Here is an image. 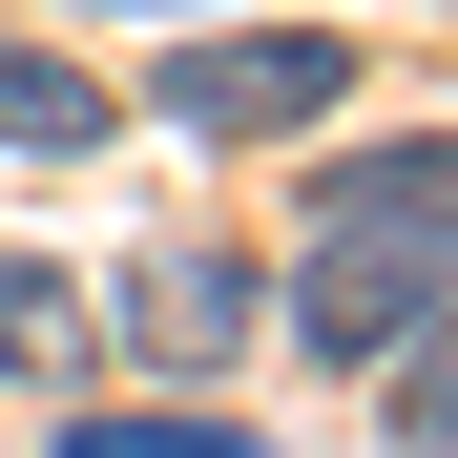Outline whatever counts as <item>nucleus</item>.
<instances>
[{"label":"nucleus","instance_id":"39448f33","mask_svg":"<svg viewBox=\"0 0 458 458\" xmlns=\"http://www.w3.org/2000/svg\"><path fill=\"white\" fill-rule=\"evenodd\" d=\"M0 146H105V84L42 63V42H0Z\"/></svg>","mask_w":458,"mask_h":458},{"label":"nucleus","instance_id":"6e6552de","mask_svg":"<svg viewBox=\"0 0 458 458\" xmlns=\"http://www.w3.org/2000/svg\"><path fill=\"white\" fill-rule=\"evenodd\" d=\"M63 458H271V437H229V417H84Z\"/></svg>","mask_w":458,"mask_h":458},{"label":"nucleus","instance_id":"423d86ee","mask_svg":"<svg viewBox=\"0 0 458 458\" xmlns=\"http://www.w3.org/2000/svg\"><path fill=\"white\" fill-rule=\"evenodd\" d=\"M0 354H21V375H63V354H84V292H63L42 250H0Z\"/></svg>","mask_w":458,"mask_h":458},{"label":"nucleus","instance_id":"7ed1b4c3","mask_svg":"<svg viewBox=\"0 0 458 458\" xmlns=\"http://www.w3.org/2000/svg\"><path fill=\"white\" fill-rule=\"evenodd\" d=\"M125 334H146V354H188V375H208L229 334H250V271H229V250H146V271H125Z\"/></svg>","mask_w":458,"mask_h":458},{"label":"nucleus","instance_id":"f03ea898","mask_svg":"<svg viewBox=\"0 0 458 458\" xmlns=\"http://www.w3.org/2000/svg\"><path fill=\"white\" fill-rule=\"evenodd\" d=\"M437 271H458V250H417V229H334L313 292H292V334H313V354H396V334L437 313Z\"/></svg>","mask_w":458,"mask_h":458},{"label":"nucleus","instance_id":"f257e3e1","mask_svg":"<svg viewBox=\"0 0 458 458\" xmlns=\"http://www.w3.org/2000/svg\"><path fill=\"white\" fill-rule=\"evenodd\" d=\"M334 84H354V42H334V21H208L146 105L208 125V146H271V125H334Z\"/></svg>","mask_w":458,"mask_h":458},{"label":"nucleus","instance_id":"0eeeda50","mask_svg":"<svg viewBox=\"0 0 458 458\" xmlns=\"http://www.w3.org/2000/svg\"><path fill=\"white\" fill-rule=\"evenodd\" d=\"M375 417H396V458H458V313L396 354V396H375Z\"/></svg>","mask_w":458,"mask_h":458},{"label":"nucleus","instance_id":"20e7f679","mask_svg":"<svg viewBox=\"0 0 458 458\" xmlns=\"http://www.w3.org/2000/svg\"><path fill=\"white\" fill-rule=\"evenodd\" d=\"M313 229H417V250H458V146H354L313 188Z\"/></svg>","mask_w":458,"mask_h":458}]
</instances>
